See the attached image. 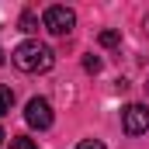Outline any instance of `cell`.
Masks as SVG:
<instances>
[{
  "label": "cell",
  "instance_id": "6da1fadb",
  "mask_svg": "<svg viewBox=\"0 0 149 149\" xmlns=\"http://www.w3.org/2000/svg\"><path fill=\"white\" fill-rule=\"evenodd\" d=\"M10 59H14V66L24 70V73H49L52 63H56V52H52L49 45H42V42H21V45L10 52Z\"/></svg>",
  "mask_w": 149,
  "mask_h": 149
},
{
  "label": "cell",
  "instance_id": "7a4b0ae2",
  "mask_svg": "<svg viewBox=\"0 0 149 149\" xmlns=\"http://www.w3.org/2000/svg\"><path fill=\"white\" fill-rule=\"evenodd\" d=\"M76 24V14L70 7H63V3H56V7H49L45 14H42V28L49 31V35H70Z\"/></svg>",
  "mask_w": 149,
  "mask_h": 149
},
{
  "label": "cell",
  "instance_id": "3957f363",
  "mask_svg": "<svg viewBox=\"0 0 149 149\" xmlns=\"http://www.w3.org/2000/svg\"><path fill=\"white\" fill-rule=\"evenodd\" d=\"M121 128H125L128 135L149 132V108L146 104H128V108L121 111Z\"/></svg>",
  "mask_w": 149,
  "mask_h": 149
},
{
  "label": "cell",
  "instance_id": "277c9868",
  "mask_svg": "<svg viewBox=\"0 0 149 149\" xmlns=\"http://www.w3.org/2000/svg\"><path fill=\"white\" fill-rule=\"evenodd\" d=\"M24 121L38 128V132H45L49 125H52V108H49V101L45 97H31L28 101V108H24Z\"/></svg>",
  "mask_w": 149,
  "mask_h": 149
},
{
  "label": "cell",
  "instance_id": "5b68a950",
  "mask_svg": "<svg viewBox=\"0 0 149 149\" xmlns=\"http://www.w3.org/2000/svg\"><path fill=\"white\" fill-rule=\"evenodd\" d=\"M10 108H14V90L10 87H0V118L10 114Z\"/></svg>",
  "mask_w": 149,
  "mask_h": 149
},
{
  "label": "cell",
  "instance_id": "8992f818",
  "mask_svg": "<svg viewBox=\"0 0 149 149\" xmlns=\"http://www.w3.org/2000/svg\"><path fill=\"white\" fill-rule=\"evenodd\" d=\"M97 42H101L104 49H114V45L121 42V31H111V28H108V31H101V35H97Z\"/></svg>",
  "mask_w": 149,
  "mask_h": 149
},
{
  "label": "cell",
  "instance_id": "52a82bcc",
  "mask_svg": "<svg viewBox=\"0 0 149 149\" xmlns=\"http://www.w3.org/2000/svg\"><path fill=\"white\" fill-rule=\"evenodd\" d=\"M17 24H21V31H38V17H35V14H31V10H24Z\"/></svg>",
  "mask_w": 149,
  "mask_h": 149
},
{
  "label": "cell",
  "instance_id": "ba28073f",
  "mask_svg": "<svg viewBox=\"0 0 149 149\" xmlns=\"http://www.w3.org/2000/svg\"><path fill=\"white\" fill-rule=\"evenodd\" d=\"M10 149H38V146H35V139H28V135H14Z\"/></svg>",
  "mask_w": 149,
  "mask_h": 149
},
{
  "label": "cell",
  "instance_id": "9c48e42d",
  "mask_svg": "<svg viewBox=\"0 0 149 149\" xmlns=\"http://www.w3.org/2000/svg\"><path fill=\"white\" fill-rule=\"evenodd\" d=\"M83 66H87V73H101V59H97V56H87Z\"/></svg>",
  "mask_w": 149,
  "mask_h": 149
},
{
  "label": "cell",
  "instance_id": "30bf717a",
  "mask_svg": "<svg viewBox=\"0 0 149 149\" xmlns=\"http://www.w3.org/2000/svg\"><path fill=\"white\" fill-rule=\"evenodd\" d=\"M76 149H104V142H97V139H83Z\"/></svg>",
  "mask_w": 149,
  "mask_h": 149
},
{
  "label": "cell",
  "instance_id": "8fae6325",
  "mask_svg": "<svg viewBox=\"0 0 149 149\" xmlns=\"http://www.w3.org/2000/svg\"><path fill=\"white\" fill-rule=\"evenodd\" d=\"M142 28H146V35H149V14H146V21H142Z\"/></svg>",
  "mask_w": 149,
  "mask_h": 149
},
{
  "label": "cell",
  "instance_id": "7c38bea8",
  "mask_svg": "<svg viewBox=\"0 0 149 149\" xmlns=\"http://www.w3.org/2000/svg\"><path fill=\"white\" fill-rule=\"evenodd\" d=\"M0 66H3V49H0Z\"/></svg>",
  "mask_w": 149,
  "mask_h": 149
},
{
  "label": "cell",
  "instance_id": "4fadbf2b",
  "mask_svg": "<svg viewBox=\"0 0 149 149\" xmlns=\"http://www.w3.org/2000/svg\"><path fill=\"white\" fill-rule=\"evenodd\" d=\"M3 139H7V135H3V128H0V142H3Z\"/></svg>",
  "mask_w": 149,
  "mask_h": 149
},
{
  "label": "cell",
  "instance_id": "5bb4252c",
  "mask_svg": "<svg viewBox=\"0 0 149 149\" xmlns=\"http://www.w3.org/2000/svg\"><path fill=\"white\" fill-rule=\"evenodd\" d=\"M146 94H149V80H146Z\"/></svg>",
  "mask_w": 149,
  "mask_h": 149
}]
</instances>
